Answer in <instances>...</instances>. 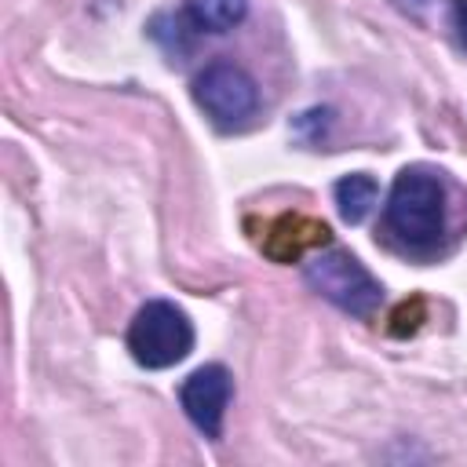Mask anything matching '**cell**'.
<instances>
[{"instance_id": "6da1fadb", "label": "cell", "mask_w": 467, "mask_h": 467, "mask_svg": "<svg viewBox=\"0 0 467 467\" xmlns=\"http://www.w3.org/2000/svg\"><path fill=\"white\" fill-rule=\"evenodd\" d=\"M383 226L401 252L431 255L445 234V186H441V179L427 168L398 171L390 197H387Z\"/></svg>"}, {"instance_id": "7a4b0ae2", "label": "cell", "mask_w": 467, "mask_h": 467, "mask_svg": "<svg viewBox=\"0 0 467 467\" xmlns=\"http://www.w3.org/2000/svg\"><path fill=\"white\" fill-rule=\"evenodd\" d=\"M193 347V325L186 310L168 299H150L139 306L128 328V350L142 368H168L179 365Z\"/></svg>"}, {"instance_id": "3957f363", "label": "cell", "mask_w": 467, "mask_h": 467, "mask_svg": "<svg viewBox=\"0 0 467 467\" xmlns=\"http://www.w3.org/2000/svg\"><path fill=\"white\" fill-rule=\"evenodd\" d=\"M303 274L328 303H336L339 310H347L354 317H372L383 303V285L368 274V266L358 255H350L343 248L317 252Z\"/></svg>"}, {"instance_id": "277c9868", "label": "cell", "mask_w": 467, "mask_h": 467, "mask_svg": "<svg viewBox=\"0 0 467 467\" xmlns=\"http://www.w3.org/2000/svg\"><path fill=\"white\" fill-rule=\"evenodd\" d=\"M193 102L204 109V117L215 128L230 131L252 120V113L259 109V91H255V80L241 66L212 62L193 80Z\"/></svg>"}, {"instance_id": "5b68a950", "label": "cell", "mask_w": 467, "mask_h": 467, "mask_svg": "<svg viewBox=\"0 0 467 467\" xmlns=\"http://www.w3.org/2000/svg\"><path fill=\"white\" fill-rule=\"evenodd\" d=\"M234 394V379L223 365H201L197 372L186 376L179 401L190 416V423L204 434V438H219L223 434V416Z\"/></svg>"}, {"instance_id": "8992f818", "label": "cell", "mask_w": 467, "mask_h": 467, "mask_svg": "<svg viewBox=\"0 0 467 467\" xmlns=\"http://www.w3.org/2000/svg\"><path fill=\"white\" fill-rule=\"evenodd\" d=\"M328 241H332V230L321 219H310V215H299V212H285L281 219L270 223L266 237H263V252L274 263H296L303 252L325 248Z\"/></svg>"}, {"instance_id": "52a82bcc", "label": "cell", "mask_w": 467, "mask_h": 467, "mask_svg": "<svg viewBox=\"0 0 467 467\" xmlns=\"http://www.w3.org/2000/svg\"><path fill=\"white\" fill-rule=\"evenodd\" d=\"M248 11V0H186L182 15L201 33H226L234 29Z\"/></svg>"}, {"instance_id": "ba28073f", "label": "cell", "mask_w": 467, "mask_h": 467, "mask_svg": "<svg viewBox=\"0 0 467 467\" xmlns=\"http://www.w3.org/2000/svg\"><path fill=\"white\" fill-rule=\"evenodd\" d=\"M376 197H379V186L372 175L365 171H354V175H343L336 182V204H339V215L347 223H361L372 208H376Z\"/></svg>"}, {"instance_id": "9c48e42d", "label": "cell", "mask_w": 467, "mask_h": 467, "mask_svg": "<svg viewBox=\"0 0 467 467\" xmlns=\"http://www.w3.org/2000/svg\"><path fill=\"white\" fill-rule=\"evenodd\" d=\"M423 317H427V303H423L420 296H412V299H405V303L390 314V332H394V336H412Z\"/></svg>"}, {"instance_id": "30bf717a", "label": "cell", "mask_w": 467, "mask_h": 467, "mask_svg": "<svg viewBox=\"0 0 467 467\" xmlns=\"http://www.w3.org/2000/svg\"><path fill=\"white\" fill-rule=\"evenodd\" d=\"M449 11H452V29L467 51V0H449Z\"/></svg>"}]
</instances>
